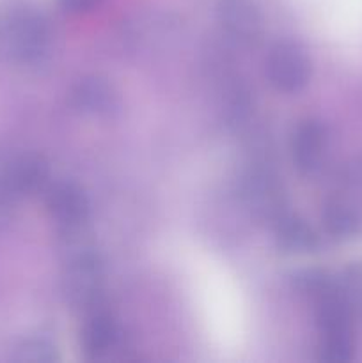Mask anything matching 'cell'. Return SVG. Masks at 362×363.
Here are the masks:
<instances>
[{"instance_id":"obj_10","label":"cell","mask_w":362,"mask_h":363,"mask_svg":"<svg viewBox=\"0 0 362 363\" xmlns=\"http://www.w3.org/2000/svg\"><path fill=\"white\" fill-rule=\"evenodd\" d=\"M275 238L277 247L284 254H311V252L318 248V236H316V233L305 220L298 218V216H279L277 218Z\"/></svg>"},{"instance_id":"obj_7","label":"cell","mask_w":362,"mask_h":363,"mask_svg":"<svg viewBox=\"0 0 362 363\" xmlns=\"http://www.w3.org/2000/svg\"><path fill=\"white\" fill-rule=\"evenodd\" d=\"M87 314V321L80 333L82 350L89 358H94V360L110 357V353L119 346V325L112 314L102 308H94Z\"/></svg>"},{"instance_id":"obj_8","label":"cell","mask_w":362,"mask_h":363,"mask_svg":"<svg viewBox=\"0 0 362 363\" xmlns=\"http://www.w3.org/2000/svg\"><path fill=\"white\" fill-rule=\"evenodd\" d=\"M71 101L80 112L105 117L119 108V96L114 85L102 77H85L71 91Z\"/></svg>"},{"instance_id":"obj_2","label":"cell","mask_w":362,"mask_h":363,"mask_svg":"<svg viewBox=\"0 0 362 363\" xmlns=\"http://www.w3.org/2000/svg\"><path fill=\"white\" fill-rule=\"evenodd\" d=\"M62 289L75 308L91 312L102 307L105 296V266L102 257L92 250L75 254L64 268Z\"/></svg>"},{"instance_id":"obj_13","label":"cell","mask_w":362,"mask_h":363,"mask_svg":"<svg viewBox=\"0 0 362 363\" xmlns=\"http://www.w3.org/2000/svg\"><path fill=\"white\" fill-rule=\"evenodd\" d=\"M18 360L46 363L57 360V347L46 337H28L18 346Z\"/></svg>"},{"instance_id":"obj_15","label":"cell","mask_w":362,"mask_h":363,"mask_svg":"<svg viewBox=\"0 0 362 363\" xmlns=\"http://www.w3.org/2000/svg\"><path fill=\"white\" fill-rule=\"evenodd\" d=\"M99 2L102 0H59V6L70 14H82L94 9Z\"/></svg>"},{"instance_id":"obj_9","label":"cell","mask_w":362,"mask_h":363,"mask_svg":"<svg viewBox=\"0 0 362 363\" xmlns=\"http://www.w3.org/2000/svg\"><path fill=\"white\" fill-rule=\"evenodd\" d=\"M243 197L248 208L258 216H268V218L280 216V188L265 170H254L245 177Z\"/></svg>"},{"instance_id":"obj_1","label":"cell","mask_w":362,"mask_h":363,"mask_svg":"<svg viewBox=\"0 0 362 363\" xmlns=\"http://www.w3.org/2000/svg\"><path fill=\"white\" fill-rule=\"evenodd\" d=\"M52 28L39 11L14 6L0 13V57L16 66H38L52 50Z\"/></svg>"},{"instance_id":"obj_5","label":"cell","mask_w":362,"mask_h":363,"mask_svg":"<svg viewBox=\"0 0 362 363\" xmlns=\"http://www.w3.org/2000/svg\"><path fill=\"white\" fill-rule=\"evenodd\" d=\"M216 21L222 34L238 46H252L263 32V16L254 0H220Z\"/></svg>"},{"instance_id":"obj_4","label":"cell","mask_w":362,"mask_h":363,"mask_svg":"<svg viewBox=\"0 0 362 363\" xmlns=\"http://www.w3.org/2000/svg\"><path fill=\"white\" fill-rule=\"evenodd\" d=\"M46 209L59 229L80 230L91 216V204L84 188L73 181H57L46 186Z\"/></svg>"},{"instance_id":"obj_3","label":"cell","mask_w":362,"mask_h":363,"mask_svg":"<svg viewBox=\"0 0 362 363\" xmlns=\"http://www.w3.org/2000/svg\"><path fill=\"white\" fill-rule=\"evenodd\" d=\"M266 77L277 91L298 92L311 80V60L295 43H277L266 57Z\"/></svg>"},{"instance_id":"obj_11","label":"cell","mask_w":362,"mask_h":363,"mask_svg":"<svg viewBox=\"0 0 362 363\" xmlns=\"http://www.w3.org/2000/svg\"><path fill=\"white\" fill-rule=\"evenodd\" d=\"M323 223H325L327 233L336 240H348L355 236L361 227V218L353 206L348 202L334 201L327 204L323 211Z\"/></svg>"},{"instance_id":"obj_6","label":"cell","mask_w":362,"mask_h":363,"mask_svg":"<svg viewBox=\"0 0 362 363\" xmlns=\"http://www.w3.org/2000/svg\"><path fill=\"white\" fill-rule=\"evenodd\" d=\"M329 144L327 128L319 121L307 119L298 124L291 137V158L302 174H311L322 165Z\"/></svg>"},{"instance_id":"obj_14","label":"cell","mask_w":362,"mask_h":363,"mask_svg":"<svg viewBox=\"0 0 362 363\" xmlns=\"http://www.w3.org/2000/svg\"><path fill=\"white\" fill-rule=\"evenodd\" d=\"M344 296L350 303L351 312L362 321V264H355L346 269L343 282Z\"/></svg>"},{"instance_id":"obj_12","label":"cell","mask_w":362,"mask_h":363,"mask_svg":"<svg viewBox=\"0 0 362 363\" xmlns=\"http://www.w3.org/2000/svg\"><path fill=\"white\" fill-rule=\"evenodd\" d=\"M21 197L18 186V152L0 151V206Z\"/></svg>"}]
</instances>
